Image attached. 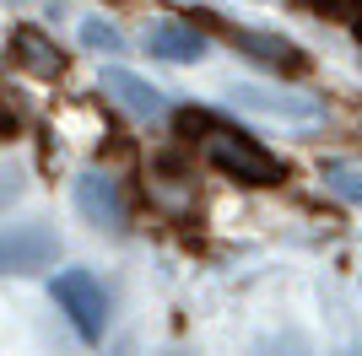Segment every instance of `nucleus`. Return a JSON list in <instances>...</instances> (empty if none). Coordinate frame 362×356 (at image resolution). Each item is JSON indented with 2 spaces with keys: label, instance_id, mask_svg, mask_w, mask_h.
<instances>
[{
  "label": "nucleus",
  "instance_id": "nucleus-1",
  "mask_svg": "<svg viewBox=\"0 0 362 356\" xmlns=\"http://www.w3.org/2000/svg\"><path fill=\"white\" fill-rule=\"evenodd\" d=\"M173 130H179L184 141H200V146H206V157H211L227 178H238V184L271 189V184H281V173H287V167L276 162V157L259 146L255 135H243L238 124L216 119L211 108H179V114H173Z\"/></svg>",
  "mask_w": 362,
  "mask_h": 356
},
{
  "label": "nucleus",
  "instance_id": "nucleus-2",
  "mask_svg": "<svg viewBox=\"0 0 362 356\" xmlns=\"http://www.w3.org/2000/svg\"><path fill=\"white\" fill-rule=\"evenodd\" d=\"M49 297H54V308L71 319V329L87 345H98L108 335V292L92 270H60V275H49Z\"/></svg>",
  "mask_w": 362,
  "mask_h": 356
},
{
  "label": "nucleus",
  "instance_id": "nucleus-3",
  "mask_svg": "<svg viewBox=\"0 0 362 356\" xmlns=\"http://www.w3.org/2000/svg\"><path fill=\"white\" fill-rule=\"evenodd\" d=\"M60 254V237L44 222H22V227H0V275H33Z\"/></svg>",
  "mask_w": 362,
  "mask_h": 356
},
{
  "label": "nucleus",
  "instance_id": "nucleus-4",
  "mask_svg": "<svg viewBox=\"0 0 362 356\" xmlns=\"http://www.w3.org/2000/svg\"><path fill=\"white\" fill-rule=\"evenodd\" d=\"M216 32H222L233 49H243L255 65H265V71H281V76L308 71V54H303L298 44H287V38H276V32H255V28H243V22H216Z\"/></svg>",
  "mask_w": 362,
  "mask_h": 356
},
{
  "label": "nucleus",
  "instance_id": "nucleus-5",
  "mask_svg": "<svg viewBox=\"0 0 362 356\" xmlns=\"http://www.w3.org/2000/svg\"><path fill=\"white\" fill-rule=\"evenodd\" d=\"M227 103L243 108V114L292 119V124H303V119H314V114H319L314 97H303V92H287V87H255V81H233V87H227Z\"/></svg>",
  "mask_w": 362,
  "mask_h": 356
},
{
  "label": "nucleus",
  "instance_id": "nucleus-6",
  "mask_svg": "<svg viewBox=\"0 0 362 356\" xmlns=\"http://www.w3.org/2000/svg\"><path fill=\"white\" fill-rule=\"evenodd\" d=\"M71 194H76V210H81L92 227H103V232H119V227H124V194H119V184H114L103 167L76 173Z\"/></svg>",
  "mask_w": 362,
  "mask_h": 356
},
{
  "label": "nucleus",
  "instance_id": "nucleus-7",
  "mask_svg": "<svg viewBox=\"0 0 362 356\" xmlns=\"http://www.w3.org/2000/svg\"><path fill=\"white\" fill-rule=\"evenodd\" d=\"M98 81H103V92L124 108V114H136V119H168V97L151 87L146 76L124 71V65H103V71H98Z\"/></svg>",
  "mask_w": 362,
  "mask_h": 356
},
{
  "label": "nucleus",
  "instance_id": "nucleus-8",
  "mask_svg": "<svg viewBox=\"0 0 362 356\" xmlns=\"http://www.w3.org/2000/svg\"><path fill=\"white\" fill-rule=\"evenodd\" d=\"M146 54L168 59V65H189V59L206 54V32L195 22H157L146 32Z\"/></svg>",
  "mask_w": 362,
  "mask_h": 356
},
{
  "label": "nucleus",
  "instance_id": "nucleus-9",
  "mask_svg": "<svg viewBox=\"0 0 362 356\" xmlns=\"http://www.w3.org/2000/svg\"><path fill=\"white\" fill-rule=\"evenodd\" d=\"M11 59L22 65V71H33V76H60V71H65L60 49L49 44L38 28H16V32H11Z\"/></svg>",
  "mask_w": 362,
  "mask_h": 356
},
{
  "label": "nucleus",
  "instance_id": "nucleus-10",
  "mask_svg": "<svg viewBox=\"0 0 362 356\" xmlns=\"http://www.w3.org/2000/svg\"><path fill=\"white\" fill-rule=\"evenodd\" d=\"M81 44L98 49V54H119L124 38H119V28H114V22H103V16H87V22H81Z\"/></svg>",
  "mask_w": 362,
  "mask_h": 356
},
{
  "label": "nucleus",
  "instance_id": "nucleus-11",
  "mask_svg": "<svg viewBox=\"0 0 362 356\" xmlns=\"http://www.w3.org/2000/svg\"><path fill=\"white\" fill-rule=\"evenodd\" d=\"M325 184H330L341 200L362 206V173H357V167H325Z\"/></svg>",
  "mask_w": 362,
  "mask_h": 356
},
{
  "label": "nucleus",
  "instance_id": "nucleus-12",
  "mask_svg": "<svg viewBox=\"0 0 362 356\" xmlns=\"http://www.w3.org/2000/svg\"><path fill=\"white\" fill-rule=\"evenodd\" d=\"M357 38H362V16H357Z\"/></svg>",
  "mask_w": 362,
  "mask_h": 356
},
{
  "label": "nucleus",
  "instance_id": "nucleus-13",
  "mask_svg": "<svg viewBox=\"0 0 362 356\" xmlns=\"http://www.w3.org/2000/svg\"><path fill=\"white\" fill-rule=\"evenodd\" d=\"M255 356H271V351H255Z\"/></svg>",
  "mask_w": 362,
  "mask_h": 356
}]
</instances>
